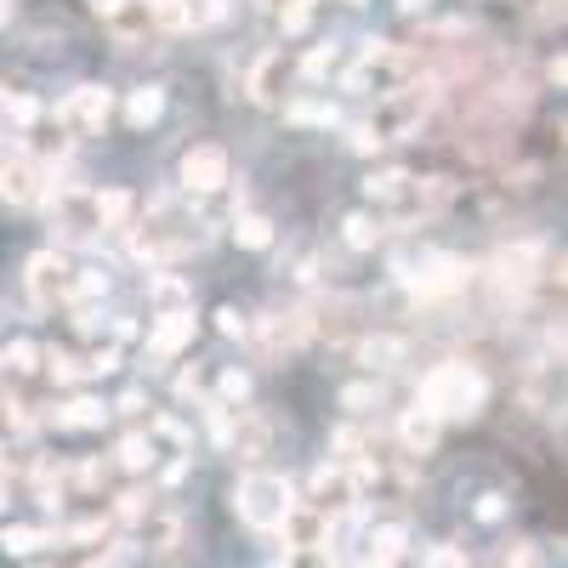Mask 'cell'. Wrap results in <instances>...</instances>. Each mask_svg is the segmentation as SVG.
Here are the masks:
<instances>
[{
	"label": "cell",
	"instance_id": "cell-1",
	"mask_svg": "<svg viewBox=\"0 0 568 568\" xmlns=\"http://www.w3.org/2000/svg\"><path fill=\"white\" fill-rule=\"evenodd\" d=\"M415 409H426L438 426L444 420H478L489 409V375L466 358H449L438 369H426V382L415 393Z\"/></svg>",
	"mask_w": 568,
	"mask_h": 568
},
{
	"label": "cell",
	"instance_id": "cell-2",
	"mask_svg": "<svg viewBox=\"0 0 568 568\" xmlns=\"http://www.w3.org/2000/svg\"><path fill=\"white\" fill-rule=\"evenodd\" d=\"M426 74V52L420 45H393V40H364V58L342 74L347 91L358 98H393V91L415 85Z\"/></svg>",
	"mask_w": 568,
	"mask_h": 568
},
{
	"label": "cell",
	"instance_id": "cell-3",
	"mask_svg": "<svg viewBox=\"0 0 568 568\" xmlns=\"http://www.w3.org/2000/svg\"><path fill=\"white\" fill-rule=\"evenodd\" d=\"M546 278V245L535 240H517V245H500L484 267V284H489V302L495 313H511V307H524L529 291Z\"/></svg>",
	"mask_w": 568,
	"mask_h": 568
},
{
	"label": "cell",
	"instance_id": "cell-4",
	"mask_svg": "<svg viewBox=\"0 0 568 568\" xmlns=\"http://www.w3.org/2000/svg\"><path fill=\"white\" fill-rule=\"evenodd\" d=\"M438 103H444V85H438L433 74H420L415 85H404V91H393V98L375 103V114H369L364 125H369V136L387 149V142H409V136H420L426 114H433Z\"/></svg>",
	"mask_w": 568,
	"mask_h": 568
},
{
	"label": "cell",
	"instance_id": "cell-5",
	"mask_svg": "<svg viewBox=\"0 0 568 568\" xmlns=\"http://www.w3.org/2000/svg\"><path fill=\"white\" fill-rule=\"evenodd\" d=\"M200 240H205L200 222H194V216H182V211H171V205L160 200V205L149 211V222L131 227V256H136V262H149V267H165V262L187 256Z\"/></svg>",
	"mask_w": 568,
	"mask_h": 568
},
{
	"label": "cell",
	"instance_id": "cell-6",
	"mask_svg": "<svg viewBox=\"0 0 568 568\" xmlns=\"http://www.w3.org/2000/svg\"><path fill=\"white\" fill-rule=\"evenodd\" d=\"M393 278L415 302H449L455 291H466L471 262L449 256V251H420V256H393Z\"/></svg>",
	"mask_w": 568,
	"mask_h": 568
},
{
	"label": "cell",
	"instance_id": "cell-7",
	"mask_svg": "<svg viewBox=\"0 0 568 568\" xmlns=\"http://www.w3.org/2000/svg\"><path fill=\"white\" fill-rule=\"evenodd\" d=\"M291 506H296V489H291V478H278V471H251V478H240V489H233L240 524L262 529V535H273Z\"/></svg>",
	"mask_w": 568,
	"mask_h": 568
},
{
	"label": "cell",
	"instance_id": "cell-8",
	"mask_svg": "<svg viewBox=\"0 0 568 568\" xmlns=\"http://www.w3.org/2000/svg\"><path fill=\"white\" fill-rule=\"evenodd\" d=\"M52 194H58L52 165H45V160H34V149H18V154H7V160H0V200H7V205L29 211V205H45Z\"/></svg>",
	"mask_w": 568,
	"mask_h": 568
},
{
	"label": "cell",
	"instance_id": "cell-9",
	"mask_svg": "<svg viewBox=\"0 0 568 568\" xmlns=\"http://www.w3.org/2000/svg\"><path fill=\"white\" fill-rule=\"evenodd\" d=\"M23 284H29V302H34V307H45V313L74 302V267H69V256H63V251H34V256H29Z\"/></svg>",
	"mask_w": 568,
	"mask_h": 568
},
{
	"label": "cell",
	"instance_id": "cell-10",
	"mask_svg": "<svg viewBox=\"0 0 568 568\" xmlns=\"http://www.w3.org/2000/svg\"><path fill=\"white\" fill-rule=\"evenodd\" d=\"M114 114V91L109 85H74L69 98L58 103V131H80V136H98Z\"/></svg>",
	"mask_w": 568,
	"mask_h": 568
},
{
	"label": "cell",
	"instance_id": "cell-11",
	"mask_svg": "<svg viewBox=\"0 0 568 568\" xmlns=\"http://www.w3.org/2000/svg\"><path fill=\"white\" fill-rule=\"evenodd\" d=\"M307 506L324 517V524H336V517L358 511V489L347 478V466H318L313 471V489H307Z\"/></svg>",
	"mask_w": 568,
	"mask_h": 568
},
{
	"label": "cell",
	"instance_id": "cell-12",
	"mask_svg": "<svg viewBox=\"0 0 568 568\" xmlns=\"http://www.w3.org/2000/svg\"><path fill=\"white\" fill-rule=\"evenodd\" d=\"M182 187L187 194H222L227 187V176H233V165H227V149H216V142H200V149H187L182 154Z\"/></svg>",
	"mask_w": 568,
	"mask_h": 568
},
{
	"label": "cell",
	"instance_id": "cell-13",
	"mask_svg": "<svg viewBox=\"0 0 568 568\" xmlns=\"http://www.w3.org/2000/svg\"><path fill=\"white\" fill-rule=\"evenodd\" d=\"M103 23H109V34H114V45H120V52H142L149 40H160V29H154V12H149V0H120V7H114Z\"/></svg>",
	"mask_w": 568,
	"mask_h": 568
},
{
	"label": "cell",
	"instance_id": "cell-14",
	"mask_svg": "<svg viewBox=\"0 0 568 568\" xmlns=\"http://www.w3.org/2000/svg\"><path fill=\"white\" fill-rule=\"evenodd\" d=\"M284 85H291V58L273 45V52H262V58L251 63L245 91H251V103H267V109H273V103H284Z\"/></svg>",
	"mask_w": 568,
	"mask_h": 568
},
{
	"label": "cell",
	"instance_id": "cell-15",
	"mask_svg": "<svg viewBox=\"0 0 568 568\" xmlns=\"http://www.w3.org/2000/svg\"><path fill=\"white\" fill-rule=\"evenodd\" d=\"M45 205H52L58 211V227L69 233V240H98V211H91V194H85V187H58V194L52 200H45Z\"/></svg>",
	"mask_w": 568,
	"mask_h": 568
},
{
	"label": "cell",
	"instance_id": "cell-16",
	"mask_svg": "<svg viewBox=\"0 0 568 568\" xmlns=\"http://www.w3.org/2000/svg\"><path fill=\"white\" fill-rule=\"evenodd\" d=\"M278 535H284V546H291V551H329V524H324L307 500H296L291 511H284Z\"/></svg>",
	"mask_w": 568,
	"mask_h": 568
},
{
	"label": "cell",
	"instance_id": "cell-17",
	"mask_svg": "<svg viewBox=\"0 0 568 568\" xmlns=\"http://www.w3.org/2000/svg\"><path fill=\"white\" fill-rule=\"evenodd\" d=\"M227 449L240 455L245 466H256V460L273 449V420H267V415H256V409L233 415V438H227Z\"/></svg>",
	"mask_w": 568,
	"mask_h": 568
},
{
	"label": "cell",
	"instance_id": "cell-18",
	"mask_svg": "<svg viewBox=\"0 0 568 568\" xmlns=\"http://www.w3.org/2000/svg\"><path fill=\"white\" fill-rule=\"evenodd\" d=\"M194 307H182V313H160V324L149 329V358H176L187 342H194Z\"/></svg>",
	"mask_w": 568,
	"mask_h": 568
},
{
	"label": "cell",
	"instance_id": "cell-19",
	"mask_svg": "<svg viewBox=\"0 0 568 568\" xmlns=\"http://www.w3.org/2000/svg\"><path fill=\"white\" fill-rule=\"evenodd\" d=\"M353 358H358L364 369H398V364L409 358V342H404V336H387V329H375V336H358V342H353Z\"/></svg>",
	"mask_w": 568,
	"mask_h": 568
},
{
	"label": "cell",
	"instance_id": "cell-20",
	"mask_svg": "<svg viewBox=\"0 0 568 568\" xmlns=\"http://www.w3.org/2000/svg\"><path fill=\"white\" fill-rule=\"evenodd\" d=\"M109 415H114V409H109L103 398H85V393H74L69 404H58V409H52V420H58V426H69V433H98V426H103Z\"/></svg>",
	"mask_w": 568,
	"mask_h": 568
},
{
	"label": "cell",
	"instance_id": "cell-21",
	"mask_svg": "<svg viewBox=\"0 0 568 568\" xmlns=\"http://www.w3.org/2000/svg\"><path fill=\"white\" fill-rule=\"evenodd\" d=\"M404 546H409V529L404 524H382V529L364 535V562L369 568H393L404 557Z\"/></svg>",
	"mask_w": 568,
	"mask_h": 568
},
{
	"label": "cell",
	"instance_id": "cell-22",
	"mask_svg": "<svg viewBox=\"0 0 568 568\" xmlns=\"http://www.w3.org/2000/svg\"><path fill=\"white\" fill-rule=\"evenodd\" d=\"M398 444H404L409 460H415V455H433V449H438V420L426 415V409H404V420H398Z\"/></svg>",
	"mask_w": 568,
	"mask_h": 568
},
{
	"label": "cell",
	"instance_id": "cell-23",
	"mask_svg": "<svg viewBox=\"0 0 568 568\" xmlns=\"http://www.w3.org/2000/svg\"><path fill=\"white\" fill-rule=\"evenodd\" d=\"M160 114H165V85H136L125 98V125L131 131H149Z\"/></svg>",
	"mask_w": 568,
	"mask_h": 568
},
{
	"label": "cell",
	"instance_id": "cell-24",
	"mask_svg": "<svg viewBox=\"0 0 568 568\" xmlns=\"http://www.w3.org/2000/svg\"><path fill=\"white\" fill-rule=\"evenodd\" d=\"M364 194H369L375 205H398V200L409 194V171H404V165H382V171H369V176H364Z\"/></svg>",
	"mask_w": 568,
	"mask_h": 568
},
{
	"label": "cell",
	"instance_id": "cell-25",
	"mask_svg": "<svg viewBox=\"0 0 568 568\" xmlns=\"http://www.w3.org/2000/svg\"><path fill=\"white\" fill-rule=\"evenodd\" d=\"M91 211H98V227H131L136 200L125 194V187H103V194H91Z\"/></svg>",
	"mask_w": 568,
	"mask_h": 568
},
{
	"label": "cell",
	"instance_id": "cell-26",
	"mask_svg": "<svg viewBox=\"0 0 568 568\" xmlns=\"http://www.w3.org/2000/svg\"><path fill=\"white\" fill-rule=\"evenodd\" d=\"M40 546H58V535H52V529H34V524L0 529V551H7V557H29V551H40Z\"/></svg>",
	"mask_w": 568,
	"mask_h": 568
},
{
	"label": "cell",
	"instance_id": "cell-27",
	"mask_svg": "<svg viewBox=\"0 0 568 568\" xmlns=\"http://www.w3.org/2000/svg\"><path fill=\"white\" fill-rule=\"evenodd\" d=\"M149 302H160V313H182V307H194V291H187L176 273H154L149 278Z\"/></svg>",
	"mask_w": 568,
	"mask_h": 568
},
{
	"label": "cell",
	"instance_id": "cell-28",
	"mask_svg": "<svg viewBox=\"0 0 568 568\" xmlns=\"http://www.w3.org/2000/svg\"><path fill=\"white\" fill-rule=\"evenodd\" d=\"M342 240H347L353 251H375V245H382V240H387V227H382V222H375L369 211H353V216L342 222Z\"/></svg>",
	"mask_w": 568,
	"mask_h": 568
},
{
	"label": "cell",
	"instance_id": "cell-29",
	"mask_svg": "<svg viewBox=\"0 0 568 568\" xmlns=\"http://www.w3.org/2000/svg\"><path fill=\"white\" fill-rule=\"evenodd\" d=\"M233 240H240L245 251H267L273 245V222L262 211H240V216H233Z\"/></svg>",
	"mask_w": 568,
	"mask_h": 568
},
{
	"label": "cell",
	"instance_id": "cell-30",
	"mask_svg": "<svg viewBox=\"0 0 568 568\" xmlns=\"http://www.w3.org/2000/svg\"><path fill=\"white\" fill-rule=\"evenodd\" d=\"M149 551H160V557H171L176 546H182V517L176 511H160V517H149Z\"/></svg>",
	"mask_w": 568,
	"mask_h": 568
},
{
	"label": "cell",
	"instance_id": "cell-31",
	"mask_svg": "<svg viewBox=\"0 0 568 568\" xmlns=\"http://www.w3.org/2000/svg\"><path fill=\"white\" fill-rule=\"evenodd\" d=\"M154 460H160V449H154L149 433H125V438H120V466H125V471H149Z\"/></svg>",
	"mask_w": 568,
	"mask_h": 568
},
{
	"label": "cell",
	"instance_id": "cell-32",
	"mask_svg": "<svg viewBox=\"0 0 568 568\" xmlns=\"http://www.w3.org/2000/svg\"><path fill=\"white\" fill-rule=\"evenodd\" d=\"M40 364H45V375H52L58 387H74L80 375H85V358H74V353H63V347H52V353H40Z\"/></svg>",
	"mask_w": 568,
	"mask_h": 568
},
{
	"label": "cell",
	"instance_id": "cell-33",
	"mask_svg": "<svg viewBox=\"0 0 568 568\" xmlns=\"http://www.w3.org/2000/svg\"><path fill=\"white\" fill-rule=\"evenodd\" d=\"M0 120H12L18 131H29L40 120V98H29V91H7V103H0Z\"/></svg>",
	"mask_w": 568,
	"mask_h": 568
},
{
	"label": "cell",
	"instance_id": "cell-34",
	"mask_svg": "<svg viewBox=\"0 0 568 568\" xmlns=\"http://www.w3.org/2000/svg\"><path fill=\"white\" fill-rule=\"evenodd\" d=\"M149 12H154L160 34H182L187 29V0H149Z\"/></svg>",
	"mask_w": 568,
	"mask_h": 568
},
{
	"label": "cell",
	"instance_id": "cell-35",
	"mask_svg": "<svg viewBox=\"0 0 568 568\" xmlns=\"http://www.w3.org/2000/svg\"><path fill=\"white\" fill-rule=\"evenodd\" d=\"M342 409H353V415L382 409V382H353V387H342Z\"/></svg>",
	"mask_w": 568,
	"mask_h": 568
},
{
	"label": "cell",
	"instance_id": "cell-36",
	"mask_svg": "<svg viewBox=\"0 0 568 568\" xmlns=\"http://www.w3.org/2000/svg\"><path fill=\"white\" fill-rule=\"evenodd\" d=\"M211 382H216V369H211V364H194V369H182V375H176V393L205 404V398H211Z\"/></svg>",
	"mask_w": 568,
	"mask_h": 568
},
{
	"label": "cell",
	"instance_id": "cell-37",
	"mask_svg": "<svg viewBox=\"0 0 568 568\" xmlns=\"http://www.w3.org/2000/svg\"><path fill=\"white\" fill-rule=\"evenodd\" d=\"M245 398H251V375L245 369H222L216 375V404L233 409V404H245Z\"/></svg>",
	"mask_w": 568,
	"mask_h": 568
},
{
	"label": "cell",
	"instance_id": "cell-38",
	"mask_svg": "<svg viewBox=\"0 0 568 568\" xmlns=\"http://www.w3.org/2000/svg\"><path fill=\"white\" fill-rule=\"evenodd\" d=\"M233 12V0H187V29H211Z\"/></svg>",
	"mask_w": 568,
	"mask_h": 568
},
{
	"label": "cell",
	"instance_id": "cell-39",
	"mask_svg": "<svg viewBox=\"0 0 568 568\" xmlns=\"http://www.w3.org/2000/svg\"><path fill=\"white\" fill-rule=\"evenodd\" d=\"M0 364H7L12 375H34V369H40V347H34V342H7Z\"/></svg>",
	"mask_w": 568,
	"mask_h": 568
},
{
	"label": "cell",
	"instance_id": "cell-40",
	"mask_svg": "<svg viewBox=\"0 0 568 568\" xmlns=\"http://www.w3.org/2000/svg\"><path fill=\"white\" fill-rule=\"evenodd\" d=\"M336 63H342V45H336V40H329V45H313L307 63H302V80H324Z\"/></svg>",
	"mask_w": 568,
	"mask_h": 568
},
{
	"label": "cell",
	"instance_id": "cell-41",
	"mask_svg": "<svg viewBox=\"0 0 568 568\" xmlns=\"http://www.w3.org/2000/svg\"><path fill=\"white\" fill-rule=\"evenodd\" d=\"M200 409H205V433L227 449V438H233V409H227V404H216V398H205Z\"/></svg>",
	"mask_w": 568,
	"mask_h": 568
},
{
	"label": "cell",
	"instance_id": "cell-42",
	"mask_svg": "<svg viewBox=\"0 0 568 568\" xmlns=\"http://www.w3.org/2000/svg\"><path fill=\"white\" fill-rule=\"evenodd\" d=\"M0 415L12 420V433H34V409H29V398H18L12 387L0 393Z\"/></svg>",
	"mask_w": 568,
	"mask_h": 568
},
{
	"label": "cell",
	"instance_id": "cell-43",
	"mask_svg": "<svg viewBox=\"0 0 568 568\" xmlns=\"http://www.w3.org/2000/svg\"><path fill=\"white\" fill-rule=\"evenodd\" d=\"M34 495H40L45 506H58V495H63V471H58L52 460H40V466H34Z\"/></svg>",
	"mask_w": 568,
	"mask_h": 568
},
{
	"label": "cell",
	"instance_id": "cell-44",
	"mask_svg": "<svg viewBox=\"0 0 568 568\" xmlns=\"http://www.w3.org/2000/svg\"><path fill=\"white\" fill-rule=\"evenodd\" d=\"M284 114H291L296 125H336V120H342L336 109H324V103H291Z\"/></svg>",
	"mask_w": 568,
	"mask_h": 568
},
{
	"label": "cell",
	"instance_id": "cell-45",
	"mask_svg": "<svg viewBox=\"0 0 568 568\" xmlns=\"http://www.w3.org/2000/svg\"><path fill=\"white\" fill-rule=\"evenodd\" d=\"M500 568H546V551L535 546V540H517L511 551H506V562Z\"/></svg>",
	"mask_w": 568,
	"mask_h": 568
},
{
	"label": "cell",
	"instance_id": "cell-46",
	"mask_svg": "<svg viewBox=\"0 0 568 568\" xmlns=\"http://www.w3.org/2000/svg\"><path fill=\"white\" fill-rule=\"evenodd\" d=\"M426 568H471V562H466V551H460V546L438 540V546H426Z\"/></svg>",
	"mask_w": 568,
	"mask_h": 568
},
{
	"label": "cell",
	"instance_id": "cell-47",
	"mask_svg": "<svg viewBox=\"0 0 568 568\" xmlns=\"http://www.w3.org/2000/svg\"><path fill=\"white\" fill-rule=\"evenodd\" d=\"M114 517H120V524H136V517H149V489H125L120 506H114Z\"/></svg>",
	"mask_w": 568,
	"mask_h": 568
},
{
	"label": "cell",
	"instance_id": "cell-48",
	"mask_svg": "<svg viewBox=\"0 0 568 568\" xmlns=\"http://www.w3.org/2000/svg\"><path fill=\"white\" fill-rule=\"evenodd\" d=\"M69 540H74V546H98V540H109V517H85V524L69 529Z\"/></svg>",
	"mask_w": 568,
	"mask_h": 568
},
{
	"label": "cell",
	"instance_id": "cell-49",
	"mask_svg": "<svg viewBox=\"0 0 568 568\" xmlns=\"http://www.w3.org/2000/svg\"><path fill=\"white\" fill-rule=\"evenodd\" d=\"M278 23H284V34H302L313 23V0H291V7L278 12Z\"/></svg>",
	"mask_w": 568,
	"mask_h": 568
},
{
	"label": "cell",
	"instance_id": "cell-50",
	"mask_svg": "<svg viewBox=\"0 0 568 568\" xmlns=\"http://www.w3.org/2000/svg\"><path fill=\"white\" fill-rule=\"evenodd\" d=\"M471 517H478V524H500V517H506V495H500V489L478 495V506H471Z\"/></svg>",
	"mask_w": 568,
	"mask_h": 568
},
{
	"label": "cell",
	"instance_id": "cell-51",
	"mask_svg": "<svg viewBox=\"0 0 568 568\" xmlns=\"http://www.w3.org/2000/svg\"><path fill=\"white\" fill-rule=\"evenodd\" d=\"M216 329H222L227 342H245V329H251V318H245L240 307H222V313H216Z\"/></svg>",
	"mask_w": 568,
	"mask_h": 568
},
{
	"label": "cell",
	"instance_id": "cell-52",
	"mask_svg": "<svg viewBox=\"0 0 568 568\" xmlns=\"http://www.w3.org/2000/svg\"><path fill=\"white\" fill-rule=\"evenodd\" d=\"M109 369H120V342H103L98 353L85 358V375H109Z\"/></svg>",
	"mask_w": 568,
	"mask_h": 568
},
{
	"label": "cell",
	"instance_id": "cell-53",
	"mask_svg": "<svg viewBox=\"0 0 568 568\" xmlns=\"http://www.w3.org/2000/svg\"><path fill=\"white\" fill-rule=\"evenodd\" d=\"M74 484H80V489H103V484H109V460H85V466L74 471Z\"/></svg>",
	"mask_w": 568,
	"mask_h": 568
},
{
	"label": "cell",
	"instance_id": "cell-54",
	"mask_svg": "<svg viewBox=\"0 0 568 568\" xmlns=\"http://www.w3.org/2000/svg\"><path fill=\"white\" fill-rule=\"evenodd\" d=\"M347 149L369 160V154H382V142H375V136H369V125H353V131H347Z\"/></svg>",
	"mask_w": 568,
	"mask_h": 568
},
{
	"label": "cell",
	"instance_id": "cell-55",
	"mask_svg": "<svg viewBox=\"0 0 568 568\" xmlns=\"http://www.w3.org/2000/svg\"><path fill=\"white\" fill-rule=\"evenodd\" d=\"M142 404H149V393H142V387H125L114 409H120V415H142Z\"/></svg>",
	"mask_w": 568,
	"mask_h": 568
},
{
	"label": "cell",
	"instance_id": "cell-56",
	"mask_svg": "<svg viewBox=\"0 0 568 568\" xmlns=\"http://www.w3.org/2000/svg\"><path fill=\"white\" fill-rule=\"evenodd\" d=\"M85 7H91V12H98V18H109V12L120 7V0H85Z\"/></svg>",
	"mask_w": 568,
	"mask_h": 568
},
{
	"label": "cell",
	"instance_id": "cell-57",
	"mask_svg": "<svg viewBox=\"0 0 568 568\" xmlns=\"http://www.w3.org/2000/svg\"><path fill=\"white\" fill-rule=\"evenodd\" d=\"M256 7H267V12H284V7H291V0H256Z\"/></svg>",
	"mask_w": 568,
	"mask_h": 568
},
{
	"label": "cell",
	"instance_id": "cell-58",
	"mask_svg": "<svg viewBox=\"0 0 568 568\" xmlns=\"http://www.w3.org/2000/svg\"><path fill=\"white\" fill-rule=\"evenodd\" d=\"M7 18H12V0H0V29H7Z\"/></svg>",
	"mask_w": 568,
	"mask_h": 568
},
{
	"label": "cell",
	"instance_id": "cell-59",
	"mask_svg": "<svg viewBox=\"0 0 568 568\" xmlns=\"http://www.w3.org/2000/svg\"><path fill=\"white\" fill-rule=\"evenodd\" d=\"M398 7H404V12H420V7H426V0H398Z\"/></svg>",
	"mask_w": 568,
	"mask_h": 568
},
{
	"label": "cell",
	"instance_id": "cell-60",
	"mask_svg": "<svg viewBox=\"0 0 568 568\" xmlns=\"http://www.w3.org/2000/svg\"><path fill=\"white\" fill-rule=\"evenodd\" d=\"M0 478H7V449H0Z\"/></svg>",
	"mask_w": 568,
	"mask_h": 568
},
{
	"label": "cell",
	"instance_id": "cell-61",
	"mask_svg": "<svg viewBox=\"0 0 568 568\" xmlns=\"http://www.w3.org/2000/svg\"><path fill=\"white\" fill-rule=\"evenodd\" d=\"M0 103H7V91H0Z\"/></svg>",
	"mask_w": 568,
	"mask_h": 568
},
{
	"label": "cell",
	"instance_id": "cell-62",
	"mask_svg": "<svg viewBox=\"0 0 568 568\" xmlns=\"http://www.w3.org/2000/svg\"><path fill=\"white\" fill-rule=\"evenodd\" d=\"M353 7H358V0H353Z\"/></svg>",
	"mask_w": 568,
	"mask_h": 568
}]
</instances>
